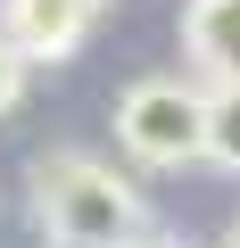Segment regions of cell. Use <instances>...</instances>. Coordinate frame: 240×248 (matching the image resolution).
<instances>
[{
    "label": "cell",
    "mask_w": 240,
    "mask_h": 248,
    "mask_svg": "<svg viewBox=\"0 0 240 248\" xmlns=\"http://www.w3.org/2000/svg\"><path fill=\"white\" fill-rule=\"evenodd\" d=\"M116 149L133 166H207V91L182 75H141L116 91Z\"/></svg>",
    "instance_id": "2"
},
{
    "label": "cell",
    "mask_w": 240,
    "mask_h": 248,
    "mask_svg": "<svg viewBox=\"0 0 240 248\" xmlns=\"http://www.w3.org/2000/svg\"><path fill=\"white\" fill-rule=\"evenodd\" d=\"M182 58L207 83H240V0H182Z\"/></svg>",
    "instance_id": "4"
},
{
    "label": "cell",
    "mask_w": 240,
    "mask_h": 248,
    "mask_svg": "<svg viewBox=\"0 0 240 248\" xmlns=\"http://www.w3.org/2000/svg\"><path fill=\"white\" fill-rule=\"evenodd\" d=\"M25 75H33V58L17 50V33H9V25H0V116L25 99Z\"/></svg>",
    "instance_id": "6"
},
{
    "label": "cell",
    "mask_w": 240,
    "mask_h": 248,
    "mask_svg": "<svg viewBox=\"0 0 240 248\" xmlns=\"http://www.w3.org/2000/svg\"><path fill=\"white\" fill-rule=\"evenodd\" d=\"M224 248H240V223H232V232H224Z\"/></svg>",
    "instance_id": "8"
},
{
    "label": "cell",
    "mask_w": 240,
    "mask_h": 248,
    "mask_svg": "<svg viewBox=\"0 0 240 248\" xmlns=\"http://www.w3.org/2000/svg\"><path fill=\"white\" fill-rule=\"evenodd\" d=\"M33 215H42L50 248H116L149 223L141 190L91 149H42L33 157Z\"/></svg>",
    "instance_id": "1"
},
{
    "label": "cell",
    "mask_w": 240,
    "mask_h": 248,
    "mask_svg": "<svg viewBox=\"0 0 240 248\" xmlns=\"http://www.w3.org/2000/svg\"><path fill=\"white\" fill-rule=\"evenodd\" d=\"M99 9H108V0H9L0 25L17 33V50H25L33 66H58V58H75V50L91 42Z\"/></svg>",
    "instance_id": "3"
},
{
    "label": "cell",
    "mask_w": 240,
    "mask_h": 248,
    "mask_svg": "<svg viewBox=\"0 0 240 248\" xmlns=\"http://www.w3.org/2000/svg\"><path fill=\"white\" fill-rule=\"evenodd\" d=\"M116 248H182V240H174V232H158V223H141L133 240H116Z\"/></svg>",
    "instance_id": "7"
},
{
    "label": "cell",
    "mask_w": 240,
    "mask_h": 248,
    "mask_svg": "<svg viewBox=\"0 0 240 248\" xmlns=\"http://www.w3.org/2000/svg\"><path fill=\"white\" fill-rule=\"evenodd\" d=\"M207 166L240 174V83H207Z\"/></svg>",
    "instance_id": "5"
}]
</instances>
